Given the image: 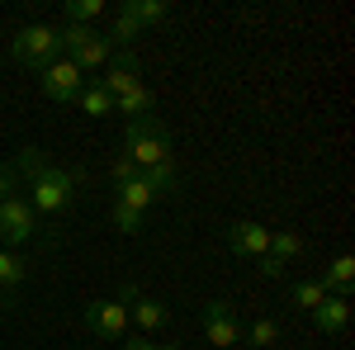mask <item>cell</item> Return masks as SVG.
<instances>
[{
    "label": "cell",
    "instance_id": "obj_24",
    "mask_svg": "<svg viewBox=\"0 0 355 350\" xmlns=\"http://www.w3.org/2000/svg\"><path fill=\"white\" fill-rule=\"evenodd\" d=\"M114 227H119V232H123V237H137V232H142V213H133V209H123V204H114Z\"/></svg>",
    "mask_w": 355,
    "mask_h": 350
},
{
    "label": "cell",
    "instance_id": "obj_6",
    "mask_svg": "<svg viewBox=\"0 0 355 350\" xmlns=\"http://www.w3.org/2000/svg\"><path fill=\"white\" fill-rule=\"evenodd\" d=\"M199 322H204V336H209L214 346H237V336H242V326H237V313H232V303H227V298H214V303H204Z\"/></svg>",
    "mask_w": 355,
    "mask_h": 350
},
{
    "label": "cell",
    "instance_id": "obj_18",
    "mask_svg": "<svg viewBox=\"0 0 355 350\" xmlns=\"http://www.w3.org/2000/svg\"><path fill=\"white\" fill-rule=\"evenodd\" d=\"M119 10H123V15H133L137 28H142V24H162V19H166V5H162V0H123Z\"/></svg>",
    "mask_w": 355,
    "mask_h": 350
},
{
    "label": "cell",
    "instance_id": "obj_20",
    "mask_svg": "<svg viewBox=\"0 0 355 350\" xmlns=\"http://www.w3.org/2000/svg\"><path fill=\"white\" fill-rule=\"evenodd\" d=\"M322 298H327V294H322V284H318V279H303V284H294V289H289V303H294V308H303V313H313Z\"/></svg>",
    "mask_w": 355,
    "mask_h": 350
},
{
    "label": "cell",
    "instance_id": "obj_7",
    "mask_svg": "<svg viewBox=\"0 0 355 350\" xmlns=\"http://www.w3.org/2000/svg\"><path fill=\"white\" fill-rule=\"evenodd\" d=\"M299 251H303L299 232H270V246H266V256H261L256 265H261L266 279H279L284 265H294V261H299Z\"/></svg>",
    "mask_w": 355,
    "mask_h": 350
},
{
    "label": "cell",
    "instance_id": "obj_26",
    "mask_svg": "<svg viewBox=\"0 0 355 350\" xmlns=\"http://www.w3.org/2000/svg\"><path fill=\"white\" fill-rule=\"evenodd\" d=\"M137 175V166L128 161V157H119V161H114V185H123V180H133Z\"/></svg>",
    "mask_w": 355,
    "mask_h": 350
},
{
    "label": "cell",
    "instance_id": "obj_29",
    "mask_svg": "<svg viewBox=\"0 0 355 350\" xmlns=\"http://www.w3.org/2000/svg\"><path fill=\"white\" fill-rule=\"evenodd\" d=\"M162 350H185V346H162Z\"/></svg>",
    "mask_w": 355,
    "mask_h": 350
},
{
    "label": "cell",
    "instance_id": "obj_25",
    "mask_svg": "<svg viewBox=\"0 0 355 350\" xmlns=\"http://www.w3.org/2000/svg\"><path fill=\"white\" fill-rule=\"evenodd\" d=\"M275 341H279V326L270 317H256L251 322V346H275Z\"/></svg>",
    "mask_w": 355,
    "mask_h": 350
},
{
    "label": "cell",
    "instance_id": "obj_10",
    "mask_svg": "<svg viewBox=\"0 0 355 350\" xmlns=\"http://www.w3.org/2000/svg\"><path fill=\"white\" fill-rule=\"evenodd\" d=\"M85 326H90L95 336L119 341V336L128 331V313H123V303H119V298H100V303H90V308H85Z\"/></svg>",
    "mask_w": 355,
    "mask_h": 350
},
{
    "label": "cell",
    "instance_id": "obj_4",
    "mask_svg": "<svg viewBox=\"0 0 355 350\" xmlns=\"http://www.w3.org/2000/svg\"><path fill=\"white\" fill-rule=\"evenodd\" d=\"M28 237H38V213H33V204H28L24 194L0 199V242H5V251L24 246Z\"/></svg>",
    "mask_w": 355,
    "mask_h": 350
},
{
    "label": "cell",
    "instance_id": "obj_15",
    "mask_svg": "<svg viewBox=\"0 0 355 350\" xmlns=\"http://www.w3.org/2000/svg\"><path fill=\"white\" fill-rule=\"evenodd\" d=\"M76 105H81V114L100 119V114H114V95H110L100 81H95V76H90V81H85V90L76 95Z\"/></svg>",
    "mask_w": 355,
    "mask_h": 350
},
{
    "label": "cell",
    "instance_id": "obj_23",
    "mask_svg": "<svg viewBox=\"0 0 355 350\" xmlns=\"http://www.w3.org/2000/svg\"><path fill=\"white\" fill-rule=\"evenodd\" d=\"M15 170H19L24 180H33V175H43V170H48V161H43V152H38V147H24V152L15 157Z\"/></svg>",
    "mask_w": 355,
    "mask_h": 350
},
{
    "label": "cell",
    "instance_id": "obj_17",
    "mask_svg": "<svg viewBox=\"0 0 355 350\" xmlns=\"http://www.w3.org/2000/svg\"><path fill=\"white\" fill-rule=\"evenodd\" d=\"M24 284V261L15 251H0V289H5V308L15 303V289Z\"/></svg>",
    "mask_w": 355,
    "mask_h": 350
},
{
    "label": "cell",
    "instance_id": "obj_2",
    "mask_svg": "<svg viewBox=\"0 0 355 350\" xmlns=\"http://www.w3.org/2000/svg\"><path fill=\"white\" fill-rule=\"evenodd\" d=\"M10 57L28 67V71H43L62 57V38H57V24H24L10 43Z\"/></svg>",
    "mask_w": 355,
    "mask_h": 350
},
{
    "label": "cell",
    "instance_id": "obj_14",
    "mask_svg": "<svg viewBox=\"0 0 355 350\" xmlns=\"http://www.w3.org/2000/svg\"><path fill=\"white\" fill-rule=\"evenodd\" d=\"M119 194H114V204H123V209H133V213H147L152 204H157V194L147 189V180H142V170H137L133 180H123V185H114Z\"/></svg>",
    "mask_w": 355,
    "mask_h": 350
},
{
    "label": "cell",
    "instance_id": "obj_12",
    "mask_svg": "<svg viewBox=\"0 0 355 350\" xmlns=\"http://www.w3.org/2000/svg\"><path fill=\"white\" fill-rule=\"evenodd\" d=\"M110 57H114V43L105 38V33H100V28H95V33H90V38L81 43V48L71 53V62H76L81 71H100V67H110Z\"/></svg>",
    "mask_w": 355,
    "mask_h": 350
},
{
    "label": "cell",
    "instance_id": "obj_1",
    "mask_svg": "<svg viewBox=\"0 0 355 350\" xmlns=\"http://www.w3.org/2000/svg\"><path fill=\"white\" fill-rule=\"evenodd\" d=\"M123 157L137 166V170H147V166H162L171 161V133H166V123L157 114H142V119H128V133H123Z\"/></svg>",
    "mask_w": 355,
    "mask_h": 350
},
{
    "label": "cell",
    "instance_id": "obj_28",
    "mask_svg": "<svg viewBox=\"0 0 355 350\" xmlns=\"http://www.w3.org/2000/svg\"><path fill=\"white\" fill-rule=\"evenodd\" d=\"M123 350H162V346H152V341H123Z\"/></svg>",
    "mask_w": 355,
    "mask_h": 350
},
{
    "label": "cell",
    "instance_id": "obj_19",
    "mask_svg": "<svg viewBox=\"0 0 355 350\" xmlns=\"http://www.w3.org/2000/svg\"><path fill=\"white\" fill-rule=\"evenodd\" d=\"M114 114H128V119H142V114H152V95L137 85V90H128V95H119L114 100Z\"/></svg>",
    "mask_w": 355,
    "mask_h": 350
},
{
    "label": "cell",
    "instance_id": "obj_22",
    "mask_svg": "<svg viewBox=\"0 0 355 350\" xmlns=\"http://www.w3.org/2000/svg\"><path fill=\"white\" fill-rule=\"evenodd\" d=\"M100 15H105L100 0H71V5H67V24H90V19H100Z\"/></svg>",
    "mask_w": 355,
    "mask_h": 350
},
{
    "label": "cell",
    "instance_id": "obj_27",
    "mask_svg": "<svg viewBox=\"0 0 355 350\" xmlns=\"http://www.w3.org/2000/svg\"><path fill=\"white\" fill-rule=\"evenodd\" d=\"M15 170H10V166H0V199H10V194H15Z\"/></svg>",
    "mask_w": 355,
    "mask_h": 350
},
{
    "label": "cell",
    "instance_id": "obj_8",
    "mask_svg": "<svg viewBox=\"0 0 355 350\" xmlns=\"http://www.w3.org/2000/svg\"><path fill=\"white\" fill-rule=\"evenodd\" d=\"M119 303H123V313H128V317H137L142 331H162V326H166V303L137 294V284H123V289H119Z\"/></svg>",
    "mask_w": 355,
    "mask_h": 350
},
{
    "label": "cell",
    "instance_id": "obj_21",
    "mask_svg": "<svg viewBox=\"0 0 355 350\" xmlns=\"http://www.w3.org/2000/svg\"><path fill=\"white\" fill-rule=\"evenodd\" d=\"M137 33H142V28H137V19L119 10V19H114V28L105 33V38H110V43H119V48H133V43H137Z\"/></svg>",
    "mask_w": 355,
    "mask_h": 350
},
{
    "label": "cell",
    "instance_id": "obj_11",
    "mask_svg": "<svg viewBox=\"0 0 355 350\" xmlns=\"http://www.w3.org/2000/svg\"><path fill=\"white\" fill-rule=\"evenodd\" d=\"M313 326H318V331H327V336H336V331H346V326H351V303H346V298H322V303H318V308H313Z\"/></svg>",
    "mask_w": 355,
    "mask_h": 350
},
{
    "label": "cell",
    "instance_id": "obj_16",
    "mask_svg": "<svg viewBox=\"0 0 355 350\" xmlns=\"http://www.w3.org/2000/svg\"><path fill=\"white\" fill-rule=\"evenodd\" d=\"M142 180H147V189H152L157 199H171V194H175V185H180V175H175V161L147 166V170H142Z\"/></svg>",
    "mask_w": 355,
    "mask_h": 350
},
{
    "label": "cell",
    "instance_id": "obj_3",
    "mask_svg": "<svg viewBox=\"0 0 355 350\" xmlns=\"http://www.w3.org/2000/svg\"><path fill=\"white\" fill-rule=\"evenodd\" d=\"M71 199H76V175L62 170V166H48L43 175L28 180V204H33V213L57 218L62 209H71Z\"/></svg>",
    "mask_w": 355,
    "mask_h": 350
},
{
    "label": "cell",
    "instance_id": "obj_9",
    "mask_svg": "<svg viewBox=\"0 0 355 350\" xmlns=\"http://www.w3.org/2000/svg\"><path fill=\"white\" fill-rule=\"evenodd\" d=\"M266 246H270V227H261V222H232L227 227V251L237 261H261Z\"/></svg>",
    "mask_w": 355,
    "mask_h": 350
},
{
    "label": "cell",
    "instance_id": "obj_13",
    "mask_svg": "<svg viewBox=\"0 0 355 350\" xmlns=\"http://www.w3.org/2000/svg\"><path fill=\"white\" fill-rule=\"evenodd\" d=\"M351 279H355V256H336L318 284H322V294H331V298H351Z\"/></svg>",
    "mask_w": 355,
    "mask_h": 350
},
{
    "label": "cell",
    "instance_id": "obj_5",
    "mask_svg": "<svg viewBox=\"0 0 355 350\" xmlns=\"http://www.w3.org/2000/svg\"><path fill=\"white\" fill-rule=\"evenodd\" d=\"M85 81H90V76H85L71 57H57L53 67H43V76H38L43 95H48V100H57V105H71V100L85 90Z\"/></svg>",
    "mask_w": 355,
    "mask_h": 350
}]
</instances>
